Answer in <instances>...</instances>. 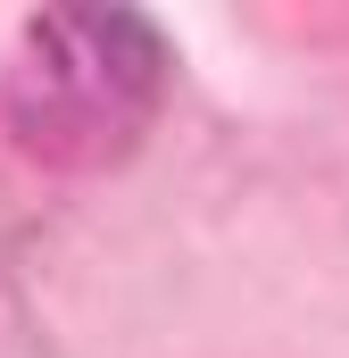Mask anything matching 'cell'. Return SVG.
<instances>
[{
  "instance_id": "6da1fadb",
  "label": "cell",
  "mask_w": 349,
  "mask_h": 358,
  "mask_svg": "<svg viewBox=\"0 0 349 358\" xmlns=\"http://www.w3.org/2000/svg\"><path fill=\"white\" fill-rule=\"evenodd\" d=\"M167 92V42L133 8H50L25 25L8 117L42 159H117Z\"/></svg>"
}]
</instances>
